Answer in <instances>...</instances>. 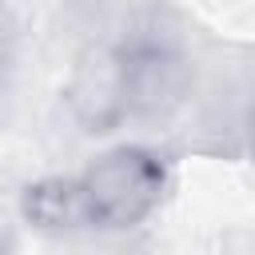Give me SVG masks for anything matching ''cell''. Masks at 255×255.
Segmentation results:
<instances>
[{
    "label": "cell",
    "mask_w": 255,
    "mask_h": 255,
    "mask_svg": "<svg viewBox=\"0 0 255 255\" xmlns=\"http://www.w3.org/2000/svg\"><path fill=\"white\" fill-rule=\"evenodd\" d=\"M167 187L163 163L143 147H112L76 175L40 179L24 215L48 231H124L143 223Z\"/></svg>",
    "instance_id": "6da1fadb"
}]
</instances>
